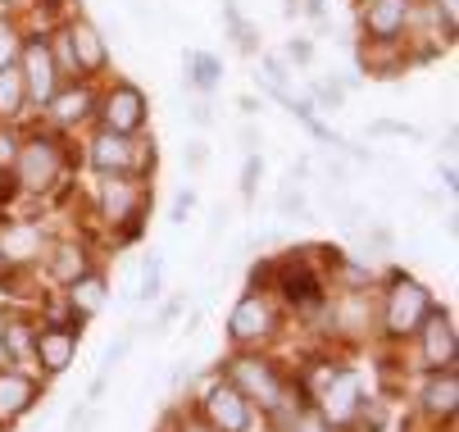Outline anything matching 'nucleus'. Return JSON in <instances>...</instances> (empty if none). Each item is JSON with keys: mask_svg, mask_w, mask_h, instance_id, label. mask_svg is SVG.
<instances>
[{"mask_svg": "<svg viewBox=\"0 0 459 432\" xmlns=\"http://www.w3.org/2000/svg\"><path fill=\"white\" fill-rule=\"evenodd\" d=\"M432 315V296L414 282V278H396L386 291V333L410 337L419 333V324Z\"/></svg>", "mask_w": 459, "mask_h": 432, "instance_id": "nucleus-1", "label": "nucleus"}, {"mask_svg": "<svg viewBox=\"0 0 459 432\" xmlns=\"http://www.w3.org/2000/svg\"><path fill=\"white\" fill-rule=\"evenodd\" d=\"M14 164H19V182L28 192H46L50 182L59 177V168H64V155H59V146L50 137H32V142L19 146Z\"/></svg>", "mask_w": 459, "mask_h": 432, "instance_id": "nucleus-2", "label": "nucleus"}, {"mask_svg": "<svg viewBox=\"0 0 459 432\" xmlns=\"http://www.w3.org/2000/svg\"><path fill=\"white\" fill-rule=\"evenodd\" d=\"M23 91L37 105H50V96L59 91V69H55V55H50L46 41L23 46Z\"/></svg>", "mask_w": 459, "mask_h": 432, "instance_id": "nucleus-3", "label": "nucleus"}, {"mask_svg": "<svg viewBox=\"0 0 459 432\" xmlns=\"http://www.w3.org/2000/svg\"><path fill=\"white\" fill-rule=\"evenodd\" d=\"M232 383L246 401H259L264 410H278L282 405V383L269 364H259V359H237L232 364Z\"/></svg>", "mask_w": 459, "mask_h": 432, "instance_id": "nucleus-4", "label": "nucleus"}, {"mask_svg": "<svg viewBox=\"0 0 459 432\" xmlns=\"http://www.w3.org/2000/svg\"><path fill=\"white\" fill-rule=\"evenodd\" d=\"M146 123V96L137 87H114L105 96V133H137Z\"/></svg>", "mask_w": 459, "mask_h": 432, "instance_id": "nucleus-5", "label": "nucleus"}, {"mask_svg": "<svg viewBox=\"0 0 459 432\" xmlns=\"http://www.w3.org/2000/svg\"><path fill=\"white\" fill-rule=\"evenodd\" d=\"M100 210H105L109 223H133L137 210H142L137 182L123 177V173H105V182H100Z\"/></svg>", "mask_w": 459, "mask_h": 432, "instance_id": "nucleus-6", "label": "nucleus"}, {"mask_svg": "<svg viewBox=\"0 0 459 432\" xmlns=\"http://www.w3.org/2000/svg\"><path fill=\"white\" fill-rule=\"evenodd\" d=\"M323 414L333 423H351L359 414V378L346 374V368H333L323 387Z\"/></svg>", "mask_w": 459, "mask_h": 432, "instance_id": "nucleus-7", "label": "nucleus"}, {"mask_svg": "<svg viewBox=\"0 0 459 432\" xmlns=\"http://www.w3.org/2000/svg\"><path fill=\"white\" fill-rule=\"evenodd\" d=\"M205 414H210L214 432H246L250 428V405L237 387H214L205 401Z\"/></svg>", "mask_w": 459, "mask_h": 432, "instance_id": "nucleus-8", "label": "nucleus"}, {"mask_svg": "<svg viewBox=\"0 0 459 432\" xmlns=\"http://www.w3.org/2000/svg\"><path fill=\"white\" fill-rule=\"evenodd\" d=\"M405 23H410V0H368V10H364L368 41H396Z\"/></svg>", "mask_w": 459, "mask_h": 432, "instance_id": "nucleus-9", "label": "nucleus"}, {"mask_svg": "<svg viewBox=\"0 0 459 432\" xmlns=\"http://www.w3.org/2000/svg\"><path fill=\"white\" fill-rule=\"evenodd\" d=\"M32 346H37V359L46 364V374H64V368L74 364L78 337H74L69 328H41V333L32 337Z\"/></svg>", "mask_w": 459, "mask_h": 432, "instance_id": "nucleus-10", "label": "nucleus"}, {"mask_svg": "<svg viewBox=\"0 0 459 432\" xmlns=\"http://www.w3.org/2000/svg\"><path fill=\"white\" fill-rule=\"evenodd\" d=\"M419 333H423V359L432 364V368H450L455 364V328H450V315H428L423 324H419Z\"/></svg>", "mask_w": 459, "mask_h": 432, "instance_id": "nucleus-11", "label": "nucleus"}, {"mask_svg": "<svg viewBox=\"0 0 459 432\" xmlns=\"http://www.w3.org/2000/svg\"><path fill=\"white\" fill-rule=\"evenodd\" d=\"M69 46H74V59H78V73H100L105 69V37L91 28V23H69Z\"/></svg>", "mask_w": 459, "mask_h": 432, "instance_id": "nucleus-12", "label": "nucleus"}, {"mask_svg": "<svg viewBox=\"0 0 459 432\" xmlns=\"http://www.w3.org/2000/svg\"><path fill=\"white\" fill-rule=\"evenodd\" d=\"M269 324H273V315H269V305L259 300V296H246L237 310H232V319H228V333L237 337V341H250V337H264L269 333Z\"/></svg>", "mask_w": 459, "mask_h": 432, "instance_id": "nucleus-13", "label": "nucleus"}, {"mask_svg": "<svg viewBox=\"0 0 459 432\" xmlns=\"http://www.w3.org/2000/svg\"><path fill=\"white\" fill-rule=\"evenodd\" d=\"M91 164L100 173H123V168H133V142H123L118 133H100L91 142Z\"/></svg>", "mask_w": 459, "mask_h": 432, "instance_id": "nucleus-14", "label": "nucleus"}, {"mask_svg": "<svg viewBox=\"0 0 459 432\" xmlns=\"http://www.w3.org/2000/svg\"><path fill=\"white\" fill-rule=\"evenodd\" d=\"M37 401V387L19 374H0V419H19Z\"/></svg>", "mask_w": 459, "mask_h": 432, "instance_id": "nucleus-15", "label": "nucleus"}, {"mask_svg": "<svg viewBox=\"0 0 459 432\" xmlns=\"http://www.w3.org/2000/svg\"><path fill=\"white\" fill-rule=\"evenodd\" d=\"M91 91L87 87H69V91H55L50 96V114H55V123H64V128H69V123H82L87 114H91Z\"/></svg>", "mask_w": 459, "mask_h": 432, "instance_id": "nucleus-16", "label": "nucleus"}, {"mask_svg": "<svg viewBox=\"0 0 459 432\" xmlns=\"http://www.w3.org/2000/svg\"><path fill=\"white\" fill-rule=\"evenodd\" d=\"M423 405H428V414L432 419H450L455 414V405H459V378L446 368V378H432V387L423 392Z\"/></svg>", "mask_w": 459, "mask_h": 432, "instance_id": "nucleus-17", "label": "nucleus"}, {"mask_svg": "<svg viewBox=\"0 0 459 432\" xmlns=\"http://www.w3.org/2000/svg\"><path fill=\"white\" fill-rule=\"evenodd\" d=\"M74 291H69V300H74V315L78 319H87V315H96L100 305H105V282L100 278H91V273H82L78 282H69Z\"/></svg>", "mask_w": 459, "mask_h": 432, "instance_id": "nucleus-18", "label": "nucleus"}, {"mask_svg": "<svg viewBox=\"0 0 459 432\" xmlns=\"http://www.w3.org/2000/svg\"><path fill=\"white\" fill-rule=\"evenodd\" d=\"M50 273H55L59 282H78V278L87 273V251H82V246H74V241H64V246H55V260H50Z\"/></svg>", "mask_w": 459, "mask_h": 432, "instance_id": "nucleus-19", "label": "nucleus"}, {"mask_svg": "<svg viewBox=\"0 0 459 432\" xmlns=\"http://www.w3.org/2000/svg\"><path fill=\"white\" fill-rule=\"evenodd\" d=\"M282 291H287V300H296V305L318 300V282H314V273H309L305 264H287V269H282Z\"/></svg>", "mask_w": 459, "mask_h": 432, "instance_id": "nucleus-20", "label": "nucleus"}, {"mask_svg": "<svg viewBox=\"0 0 459 432\" xmlns=\"http://www.w3.org/2000/svg\"><path fill=\"white\" fill-rule=\"evenodd\" d=\"M23 105H28L23 73H19V69H0V118H14Z\"/></svg>", "mask_w": 459, "mask_h": 432, "instance_id": "nucleus-21", "label": "nucleus"}, {"mask_svg": "<svg viewBox=\"0 0 459 432\" xmlns=\"http://www.w3.org/2000/svg\"><path fill=\"white\" fill-rule=\"evenodd\" d=\"M186 69H191V82L195 87H214L219 82V59L214 55H201V50H186Z\"/></svg>", "mask_w": 459, "mask_h": 432, "instance_id": "nucleus-22", "label": "nucleus"}, {"mask_svg": "<svg viewBox=\"0 0 459 432\" xmlns=\"http://www.w3.org/2000/svg\"><path fill=\"white\" fill-rule=\"evenodd\" d=\"M160 273H164V260L151 255V260L142 264V300H155V296H160Z\"/></svg>", "mask_w": 459, "mask_h": 432, "instance_id": "nucleus-23", "label": "nucleus"}, {"mask_svg": "<svg viewBox=\"0 0 459 432\" xmlns=\"http://www.w3.org/2000/svg\"><path fill=\"white\" fill-rule=\"evenodd\" d=\"M19 55V37L10 23H0V69H10V59Z\"/></svg>", "mask_w": 459, "mask_h": 432, "instance_id": "nucleus-24", "label": "nucleus"}, {"mask_svg": "<svg viewBox=\"0 0 459 432\" xmlns=\"http://www.w3.org/2000/svg\"><path fill=\"white\" fill-rule=\"evenodd\" d=\"M368 133H377V137H419V128H410V123H391V118H377Z\"/></svg>", "mask_w": 459, "mask_h": 432, "instance_id": "nucleus-25", "label": "nucleus"}, {"mask_svg": "<svg viewBox=\"0 0 459 432\" xmlns=\"http://www.w3.org/2000/svg\"><path fill=\"white\" fill-rule=\"evenodd\" d=\"M278 210H282L287 219H291V214H309V210H305V196L291 187V182H287V187H282V196H278Z\"/></svg>", "mask_w": 459, "mask_h": 432, "instance_id": "nucleus-26", "label": "nucleus"}, {"mask_svg": "<svg viewBox=\"0 0 459 432\" xmlns=\"http://www.w3.org/2000/svg\"><path fill=\"white\" fill-rule=\"evenodd\" d=\"M337 214H342L346 228H364V219H368V210L359 201H337Z\"/></svg>", "mask_w": 459, "mask_h": 432, "instance_id": "nucleus-27", "label": "nucleus"}, {"mask_svg": "<svg viewBox=\"0 0 459 432\" xmlns=\"http://www.w3.org/2000/svg\"><path fill=\"white\" fill-rule=\"evenodd\" d=\"M19 160V142H14V133H0V168H10Z\"/></svg>", "mask_w": 459, "mask_h": 432, "instance_id": "nucleus-28", "label": "nucleus"}, {"mask_svg": "<svg viewBox=\"0 0 459 432\" xmlns=\"http://www.w3.org/2000/svg\"><path fill=\"white\" fill-rule=\"evenodd\" d=\"M314 91H318V100H323V105H333V109L342 105V87H337V82H318Z\"/></svg>", "mask_w": 459, "mask_h": 432, "instance_id": "nucleus-29", "label": "nucleus"}, {"mask_svg": "<svg viewBox=\"0 0 459 432\" xmlns=\"http://www.w3.org/2000/svg\"><path fill=\"white\" fill-rule=\"evenodd\" d=\"M259 168H264V164H259V160L250 155V160H246V173H241V192H246V196L255 192V177H259Z\"/></svg>", "mask_w": 459, "mask_h": 432, "instance_id": "nucleus-30", "label": "nucleus"}, {"mask_svg": "<svg viewBox=\"0 0 459 432\" xmlns=\"http://www.w3.org/2000/svg\"><path fill=\"white\" fill-rule=\"evenodd\" d=\"M205 160H210V151H205V142H191V146H186V164H191V168H201Z\"/></svg>", "mask_w": 459, "mask_h": 432, "instance_id": "nucleus-31", "label": "nucleus"}, {"mask_svg": "<svg viewBox=\"0 0 459 432\" xmlns=\"http://www.w3.org/2000/svg\"><path fill=\"white\" fill-rule=\"evenodd\" d=\"M191 205H195V196H191V192H182V196H178V201H173V223H182V219H186V210H191Z\"/></svg>", "mask_w": 459, "mask_h": 432, "instance_id": "nucleus-32", "label": "nucleus"}, {"mask_svg": "<svg viewBox=\"0 0 459 432\" xmlns=\"http://www.w3.org/2000/svg\"><path fill=\"white\" fill-rule=\"evenodd\" d=\"M437 14L446 19V32H455V0H437Z\"/></svg>", "mask_w": 459, "mask_h": 432, "instance_id": "nucleus-33", "label": "nucleus"}, {"mask_svg": "<svg viewBox=\"0 0 459 432\" xmlns=\"http://www.w3.org/2000/svg\"><path fill=\"white\" fill-rule=\"evenodd\" d=\"M291 432H327V428H323L318 419H296V423H291Z\"/></svg>", "mask_w": 459, "mask_h": 432, "instance_id": "nucleus-34", "label": "nucleus"}, {"mask_svg": "<svg viewBox=\"0 0 459 432\" xmlns=\"http://www.w3.org/2000/svg\"><path fill=\"white\" fill-rule=\"evenodd\" d=\"M191 118H195V123H201V128H210V123H214V114H210V105H195V109H191Z\"/></svg>", "mask_w": 459, "mask_h": 432, "instance_id": "nucleus-35", "label": "nucleus"}, {"mask_svg": "<svg viewBox=\"0 0 459 432\" xmlns=\"http://www.w3.org/2000/svg\"><path fill=\"white\" fill-rule=\"evenodd\" d=\"M287 55H291V59H300V65H305V59H309V41H291V46H287Z\"/></svg>", "mask_w": 459, "mask_h": 432, "instance_id": "nucleus-36", "label": "nucleus"}, {"mask_svg": "<svg viewBox=\"0 0 459 432\" xmlns=\"http://www.w3.org/2000/svg\"><path fill=\"white\" fill-rule=\"evenodd\" d=\"M282 14H287V19H296V14H300V0H287V5H282Z\"/></svg>", "mask_w": 459, "mask_h": 432, "instance_id": "nucleus-37", "label": "nucleus"}, {"mask_svg": "<svg viewBox=\"0 0 459 432\" xmlns=\"http://www.w3.org/2000/svg\"><path fill=\"white\" fill-rule=\"evenodd\" d=\"M305 10L309 14H323V0H305Z\"/></svg>", "mask_w": 459, "mask_h": 432, "instance_id": "nucleus-38", "label": "nucleus"}, {"mask_svg": "<svg viewBox=\"0 0 459 432\" xmlns=\"http://www.w3.org/2000/svg\"><path fill=\"white\" fill-rule=\"evenodd\" d=\"M186 432H214V428H186Z\"/></svg>", "mask_w": 459, "mask_h": 432, "instance_id": "nucleus-39", "label": "nucleus"}]
</instances>
